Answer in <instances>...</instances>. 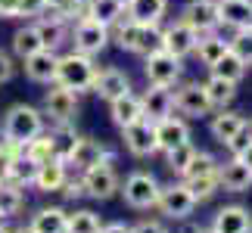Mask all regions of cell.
<instances>
[{"label":"cell","mask_w":252,"mask_h":233,"mask_svg":"<svg viewBox=\"0 0 252 233\" xmlns=\"http://www.w3.org/2000/svg\"><path fill=\"white\" fill-rule=\"evenodd\" d=\"M0 134H3V143H9V146H16V149H25L37 134H44V112L34 109V106H28V103L9 106L6 115H3Z\"/></svg>","instance_id":"1"},{"label":"cell","mask_w":252,"mask_h":233,"mask_svg":"<svg viewBox=\"0 0 252 233\" xmlns=\"http://www.w3.org/2000/svg\"><path fill=\"white\" fill-rule=\"evenodd\" d=\"M94 78H96L94 56H84L78 50L60 56V65H56V84L69 87V90H75V93H81V90H91V87H94Z\"/></svg>","instance_id":"2"},{"label":"cell","mask_w":252,"mask_h":233,"mask_svg":"<svg viewBox=\"0 0 252 233\" xmlns=\"http://www.w3.org/2000/svg\"><path fill=\"white\" fill-rule=\"evenodd\" d=\"M119 190H122L125 205H128V208L147 211V208H156L162 183L153 177L150 171H134V174H128V177H125V183H122Z\"/></svg>","instance_id":"3"},{"label":"cell","mask_w":252,"mask_h":233,"mask_svg":"<svg viewBox=\"0 0 252 233\" xmlns=\"http://www.w3.org/2000/svg\"><path fill=\"white\" fill-rule=\"evenodd\" d=\"M69 41H72V47H75L78 53H84V56H96V53H103L106 47H109L112 34H109V28L100 25L96 19L84 16V19H78V22H75Z\"/></svg>","instance_id":"4"},{"label":"cell","mask_w":252,"mask_h":233,"mask_svg":"<svg viewBox=\"0 0 252 233\" xmlns=\"http://www.w3.org/2000/svg\"><path fill=\"white\" fill-rule=\"evenodd\" d=\"M143 75H147V84L174 87L184 75V59L171 56L168 50H156V53L143 56Z\"/></svg>","instance_id":"5"},{"label":"cell","mask_w":252,"mask_h":233,"mask_svg":"<svg viewBox=\"0 0 252 233\" xmlns=\"http://www.w3.org/2000/svg\"><path fill=\"white\" fill-rule=\"evenodd\" d=\"M196 205H199V202L193 199V193L187 190V183H184V180L168 183V187L159 190L156 208H159L165 218H171V221H187L193 211H196Z\"/></svg>","instance_id":"6"},{"label":"cell","mask_w":252,"mask_h":233,"mask_svg":"<svg viewBox=\"0 0 252 233\" xmlns=\"http://www.w3.org/2000/svg\"><path fill=\"white\" fill-rule=\"evenodd\" d=\"M81 183H84V196L91 199H112L119 193V174L112 168V159H103L100 165L81 171Z\"/></svg>","instance_id":"7"},{"label":"cell","mask_w":252,"mask_h":233,"mask_svg":"<svg viewBox=\"0 0 252 233\" xmlns=\"http://www.w3.org/2000/svg\"><path fill=\"white\" fill-rule=\"evenodd\" d=\"M44 118H50L53 124H63V121H75L78 115V93L69 90L63 84H50V90L44 93Z\"/></svg>","instance_id":"8"},{"label":"cell","mask_w":252,"mask_h":233,"mask_svg":"<svg viewBox=\"0 0 252 233\" xmlns=\"http://www.w3.org/2000/svg\"><path fill=\"white\" fill-rule=\"evenodd\" d=\"M174 112H181L184 118H206L212 112V100L206 87L199 81H187L174 90Z\"/></svg>","instance_id":"9"},{"label":"cell","mask_w":252,"mask_h":233,"mask_svg":"<svg viewBox=\"0 0 252 233\" xmlns=\"http://www.w3.org/2000/svg\"><path fill=\"white\" fill-rule=\"evenodd\" d=\"M122 137H125V146H128L131 155H137V159H150V155L159 152V143H156V124L140 118L128 124V128H122Z\"/></svg>","instance_id":"10"},{"label":"cell","mask_w":252,"mask_h":233,"mask_svg":"<svg viewBox=\"0 0 252 233\" xmlns=\"http://www.w3.org/2000/svg\"><path fill=\"white\" fill-rule=\"evenodd\" d=\"M181 22H187L193 31L209 34L221 25L218 19V0H187L181 9Z\"/></svg>","instance_id":"11"},{"label":"cell","mask_w":252,"mask_h":233,"mask_svg":"<svg viewBox=\"0 0 252 233\" xmlns=\"http://www.w3.org/2000/svg\"><path fill=\"white\" fill-rule=\"evenodd\" d=\"M196 41H199V31H193L181 19L171 22L168 28H162V50H168L171 56H178V59H184V56H190L196 50Z\"/></svg>","instance_id":"12"},{"label":"cell","mask_w":252,"mask_h":233,"mask_svg":"<svg viewBox=\"0 0 252 233\" xmlns=\"http://www.w3.org/2000/svg\"><path fill=\"white\" fill-rule=\"evenodd\" d=\"M91 90L100 96V100L112 103V100H119V96L131 93V78L122 69H115V65H109V69H96V78H94Z\"/></svg>","instance_id":"13"},{"label":"cell","mask_w":252,"mask_h":233,"mask_svg":"<svg viewBox=\"0 0 252 233\" xmlns=\"http://www.w3.org/2000/svg\"><path fill=\"white\" fill-rule=\"evenodd\" d=\"M156 124V143H159V152H168L174 146H181V143H190V128L187 121L181 118V115H165V118L153 121Z\"/></svg>","instance_id":"14"},{"label":"cell","mask_w":252,"mask_h":233,"mask_svg":"<svg viewBox=\"0 0 252 233\" xmlns=\"http://www.w3.org/2000/svg\"><path fill=\"white\" fill-rule=\"evenodd\" d=\"M218 187L224 193H246L252 187V168L230 155L224 165H218Z\"/></svg>","instance_id":"15"},{"label":"cell","mask_w":252,"mask_h":233,"mask_svg":"<svg viewBox=\"0 0 252 233\" xmlns=\"http://www.w3.org/2000/svg\"><path fill=\"white\" fill-rule=\"evenodd\" d=\"M25 62V75H28V81H34V84H56V65H60V53H53V50H37L32 53Z\"/></svg>","instance_id":"16"},{"label":"cell","mask_w":252,"mask_h":233,"mask_svg":"<svg viewBox=\"0 0 252 233\" xmlns=\"http://www.w3.org/2000/svg\"><path fill=\"white\" fill-rule=\"evenodd\" d=\"M103 159H115V155L106 149L100 140L78 137V140H75V149H72V155H69V162H65V165H75L78 171H87V168H94V165H100Z\"/></svg>","instance_id":"17"},{"label":"cell","mask_w":252,"mask_h":233,"mask_svg":"<svg viewBox=\"0 0 252 233\" xmlns=\"http://www.w3.org/2000/svg\"><path fill=\"white\" fill-rule=\"evenodd\" d=\"M212 230L215 233H249L252 230V211L246 205H224L215 211V221H212Z\"/></svg>","instance_id":"18"},{"label":"cell","mask_w":252,"mask_h":233,"mask_svg":"<svg viewBox=\"0 0 252 233\" xmlns=\"http://www.w3.org/2000/svg\"><path fill=\"white\" fill-rule=\"evenodd\" d=\"M140 103H143V118H147V121H159V118H165V115L174 112V93H171V87L150 84L147 93L140 96Z\"/></svg>","instance_id":"19"},{"label":"cell","mask_w":252,"mask_h":233,"mask_svg":"<svg viewBox=\"0 0 252 233\" xmlns=\"http://www.w3.org/2000/svg\"><path fill=\"white\" fill-rule=\"evenodd\" d=\"M37 28V34H41V44H44V50H60L63 44H69V22H63L60 16H53V13H44L41 19L34 22Z\"/></svg>","instance_id":"20"},{"label":"cell","mask_w":252,"mask_h":233,"mask_svg":"<svg viewBox=\"0 0 252 233\" xmlns=\"http://www.w3.org/2000/svg\"><path fill=\"white\" fill-rule=\"evenodd\" d=\"M65 180H69V165L63 159H50L44 165H37V174H34V183L41 193H60L65 187Z\"/></svg>","instance_id":"21"},{"label":"cell","mask_w":252,"mask_h":233,"mask_svg":"<svg viewBox=\"0 0 252 233\" xmlns=\"http://www.w3.org/2000/svg\"><path fill=\"white\" fill-rule=\"evenodd\" d=\"M168 13V0H131L125 6V16L140 25H159Z\"/></svg>","instance_id":"22"},{"label":"cell","mask_w":252,"mask_h":233,"mask_svg":"<svg viewBox=\"0 0 252 233\" xmlns=\"http://www.w3.org/2000/svg\"><path fill=\"white\" fill-rule=\"evenodd\" d=\"M218 19L227 28H249L252 25V0H218Z\"/></svg>","instance_id":"23"},{"label":"cell","mask_w":252,"mask_h":233,"mask_svg":"<svg viewBox=\"0 0 252 233\" xmlns=\"http://www.w3.org/2000/svg\"><path fill=\"white\" fill-rule=\"evenodd\" d=\"M246 124V118L240 112L234 109H221L218 115H212V121H209V131H212V137H215L221 146H227L230 140H234V134L240 131Z\"/></svg>","instance_id":"24"},{"label":"cell","mask_w":252,"mask_h":233,"mask_svg":"<svg viewBox=\"0 0 252 233\" xmlns=\"http://www.w3.org/2000/svg\"><path fill=\"white\" fill-rule=\"evenodd\" d=\"M109 115H112V121L119 124V128H128V124L140 121V118H143V103H140V96H137V93H125V96H119V100H112V103H109Z\"/></svg>","instance_id":"25"},{"label":"cell","mask_w":252,"mask_h":233,"mask_svg":"<svg viewBox=\"0 0 252 233\" xmlns=\"http://www.w3.org/2000/svg\"><path fill=\"white\" fill-rule=\"evenodd\" d=\"M140 31H143V25H140V22H134V19H128V16H122L119 22L109 28V34H112L115 47H119V50H125V53H137Z\"/></svg>","instance_id":"26"},{"label":"cell","mask_w":252,"mask_h":233,"mask_svg":"<svg viewBox=\"0 0 252 233\" xmlns=\"http://www.w3.org/2000/svg\"><path fill=\"white\" fill-rule=\"evenodd\" d=\"M65 221H69V211L60 205H50V208H41L32 218L28 230L32 233H65Z\"/></svg>","instance_id":"27"},{"label":"cell","mask_w":252,"mask_h":233,"mask_svg":"<svg viewBox=\"0 0 252 233\" xmlns=\"http://www.w3.org/2000/svg\"><path fill=\"white\" fill-rule=\"evenodd\" d=\"M227 53V41L221 34H215V31H209V34H199V41H196V50H193V56H196V59L206 65H215L221 56Z\"/></svg>","instance_id":"28"},{"label":"cell","mask_w":252,"mask_h":233,"mask_svg":"<svg viewBox=\"0 0 252 233\" xmlns=\"http://www.w3.org/2000/svg\"><path fill=\"white\" fill-rule=\"evenodd\" d=\"M246 69L249 65L240 59V56L227 47V53L221 56V59L215 62V65H209V75H218V78H224V81H234V84H240L246 78Z\"/></svg>","instance_id":"29"},{"label":"cell","mask_w":252,"mask_h":233,"mask_svg":"<svg viewBox=\"0 0 252 233\" xmlns=\"http://www.w3.org/2000/svg\"><path fill=\"white\" fill-rule=\"evenodd\" d=\"M202 87H206V93L212 100V109H227V106L237 100V84L224 81V78H218V75H209V81Z\"/></svg>","instance_id":"30"},{"label":"cell","mask_w":252,"mask_h":233,"mask_svg":"<svg viewBox=\"0 0 252 233\" xmlns=\"http://www.w3.org/2000/svg\"><path fill=\"white\" fill-rule=\"evenodd\" d=\"M25 205V196H22V187L13 180H0V221L3 218H16Z\"/></svg>","instance_id":"31"},{"label":"cell","mask_w":252,"mask_h":233,"mask_svg":"<svg viewBox=\"0 0 252 233\" xmlns=\"http://www.w3.org/2000/svg\"><path fill=\"white\" fill-rule=\"evenodd\" d=\"M50 140H53V155H56V159L69 162V155H72V149H75V140H78V134H75V124H72V121L53 124Z\"/></svg>","instance_id":"32"},{"label":"cell","mask_w":252,"mask_h":233,"mask_svg":"<svg viewBox=\"0 0 252 233\" xmlns=\"http://www.w3.org/2000/svg\"><path fill=\"white\" fill-rule=\"evenodd\" d=\"M34 174H37V165L28 159L22 149L13 152V159H9V168H6V180L19 183V187H28V183H34Z\"/></svg>","instance_id":"33"},{"label":"cell","mask_w":252,"mask_h":233,"mask_svg":"<svg viewBox=\"0 0 252 233\" xmlns=\"http://www.w3.org/2000/svg\"><path fill=\"white\" fill-rule=\"evenodd\" d=\"M84 16H91V19H96L100 25L112 28V25L125 16V6L115 3V0H87V13H84Z\"/></svg>","instance_id":"34"},{"label":"cell","mask_w":252,"mask_h":233,"mask_svg":"<svg viewBox=\"0 0 252 233\" xmlns=\"http://www.w3.org/2000/svg\"><path fill=\"white\" fill-rule=\"evenodd\" d=\"M37 50H44V44H41V34H37L34 25H25L13 34V53L19 59H28V56L37 53Z\"/></svg>","instance_id":"35"},{"label":"cell","mask_w":252,"mask_h":233,"mask_svg":"<svg viewBox=\"0 0 252 233\" xmlns=\"http://www.w3.org/2000/svg\"><path fill=\"white\" fill-rule=\"evenodd\" d=\"M103 221L96 211L91 208H81V211H72L69 221H65V233H100Z\"/></svg>","instance_id":"36"},{"label":"cell","mask_w":252,"mask_h":233,"mask_svg":"<svg viewBox=\"0 0 252 233\" xmlns=\"http://www.w3.org/2000/svg\"><path fill=\"white\" fill-rule=\"evenodd\" d=\"M202 174H218V159L212 152H202L196 149V155L190 159V165L184 168L181 180H190V177H202Z\"/></svg>","instance_id":"37"},{"label":"cell","mask_w":252,"mask_h":233,"mask_svg":"<svg viewBox=\"0 0 252 233\" xmlns=\"http://www.w3.org/2000/svg\"><path fill=\"white\" fill-rule=\"evenodd\" d=\"M184 183H187V190L193 193V199H196V202H206V199H212L221 190L218 187V174H202V177H190V180H184Z\"/></svg>","instance_id":"38"},{"label":"cell","mask_w":252,"mask_h":233,"mask_svg":"<svg viewBox=\"0 0 252 233\" xmlns=\"http://www.w3.org/2000/svg\"><path fill=\"white\" fill-rule=\"evenodd\" d=\"M28 159H32L34 165H44V162H50V159H56L53 155V140H50V134H37V137L28 143V146L22 149Z\"/></svg>","instance_id":"39"},{"label":"cell","mask_w":252,"mask_h":233,"mask_svg":"<svg viewBox=\"0 0 252 233\" xmlns=\"http://www.w3.org/2000/svg\"><path fill=\"white\" fill-rule=\"evenodd\" d=\"M193 155H196V146H193V143H181V146L168 149V152H165V165H168V171H174V174L181 177L184 168L190 165Z\"/></svg>","instance_id":"40"},{"label":"cell","mask_w":252,"mask_h":233,"mask_svg":"<svg viewBox=\"0 0 252 233\" xmlns=\"http://www.w3.org/2000/svg\"><path fill=\"white\" fill-rule=\"evenodd\" d=\"M227 47H230V50H234L246 65H252V25H249V28H237L234 37L227 41Z\"/></svg>","instance_id":"41"},{"label":"cell","mask_w":252,"mask_h":233,"mask_svg":"<svg viewBox=\"0 0 252 233\" xmlns=\"http://www.w3.org/2000/svg\"><path fill=\"white\" fill-rule=\"evenodd\" d=\"M156 50H162V28L159 25H143L137 53L140 56H150V53H156Z\"/></svg>","instance_id":"42"},{"label":"cell","mask_w":252,"mask_h":233,"mask_svg":"<svg viewBox=\"0 0 252 233\" xmlns=\"http://www.w3.org/2000/svg\"><path fill=\"white\" fill-rule=\"evenodd\" d=\"M47 13V0H19V19H41Z\"/></svg>","instance_id":"43"},{"label":"cell","mask_w":252,"mask_h":233,"mask_svg":"<svg viewBox=\"0 0 252 233\" xmlns=\"http://www.w3.org/2000/svg\"><path fill=\"white\" fill-rule=\"evenodd\" d=\"M249 143H252V124L246 121V124H243V128H240V131L234 134V140H230V143H227V152H230V155H237L240 149H246V146H249Z\"/></svg>","instance_id":"44"},{"label":"cell","mask_w":252,"mask_h":233,"mask_svg":"<svg viewBox=\"0 0 252 233\" xmlns=\"http://www.w3.org/2000/svg\"><path fill=\"white\" fill-rule=\"evenodd\" d=\"M16 75V65H13V56L0 50V84H9Z\"/></svg>","instance_id":"45"},{"label":"cell","mask_w":252,"mask_h":233,"mask_svg":"<svg viewBox=\"0 0 252 233\" xmlns=\"http://www.w3.org/2000/svg\"><path fill=\"white\" fill-rule=\"evenodd\" d=\"M131 233H168L165 224H159V221H140V224H134Z\"/></svg>","instance_id":"46"},{"label":"cell","mask_w":252,"mask_h":233,"mask_svg":"<svg viewBox=\"0 0 252 233\" xmlns=\"http://www.w3.org/2000/svg\"><path fill=\"white\" fill-rule=\"evenodd\" d=\"M63 193H65V199H81L84 196V183L81 180H65Z\"/></svg>","instance_id":"47"},{"label":"cell","mask_w":252,"mask_h":233,"mask_svg":"<svg viewBox=\"0 0 252 233\" xmlns=\"http://www.w3.org/2000/svg\"><path fill=\"white\" fill-rule=\"evenodd\" d=\"M0 19H19V0H0Z\"/></svg>","instance_id":"48"},{"label":"cell","mask_w":252,"mask_h":233,"mask_svg":"<svg viewBox=\"0 0 252 233\" xmlns=\"http://www.w3.org/2000/svg\"><path fill=\"white\" fill-rule=\"evenodd\" d=\"M100 233H131V224H122V221H112V224H103Z\"/></svg>","instance_id":"49"},{"label":"cell","mask_w":252,"mask_h":233,"mask_svg":"<svg viewBox=\"0 0 252 233\" xmlns=\"http://www.w3.org/2000/svg\"><path fill=\"white\" fill-rule=\"evenodd\" d=\"M234 159H240V162H243V165H249V168H252V143H249L246 149H240V152L234 155Z\"/></svg>","instance_id":"50"},{"label":"cell","mask_w":252,"mask_h":233,"mask_svg":"<svg viewBox=\"0 0 252 233\" xmlns=\"http://www.w3.org/2000/svg\"><path fill=\"white\" fill-rule=\"evenodd\" d=\"M60 3H65V0H47V9H53V6H60Z\"/></svg>","instance_id":"51"},{"label":"cell","mask_w":252,"mask_h":233,"mask_svg":"<svg viewBox=\"0 0 252 233\" xmlns=\"http://www.w3.org/2000/svg\"><path fill=\"white\" fill-rule=\"evenodd\" d=\"M0 233H13V230H9V227H6V224H0Z\"/></svg>","instance_id":"52"},{"label":"cell","mask_w":252,"mask_h":233,"mask_svg":"<svg viewBox=\"0 0 252 233\" xmlns=\"http://www.w3.org/2000/svg\"><path fill=\"white\" fill-rule=\"evenodd\" d=\"M115 3H122V6H128V3H131V0H115Z\"/></svg>","instance_id":"53"},{"label":"cell","mask_w":252,"mask_h":233,"mask_svg":"<svg viewBox=\"0 0 252 233\" xmlns=\"http://www.w3.org/2000/svg\"><path fill=\"white\" fill-rule=\"evenodd\" d=\"M16 233H32V230H28V227H25V230H16Z\"/></svg>","instance_id":"54"},{"label":"cell","mask_w":252,"mask_h":233,"mask_svg":"<svg viewBox=\"0 0 252 233\" xmlns=\"http://www.w3.org/2000/svg\"><path fill=\"white\" fill-rule=\"evenodd\" d=\"M206 233H215V230H212V227H209V230H206Z\"/></svg>","instance_id":"55"},{"label":"cell","mask_w":252,"mask_h":233,"mask_svg":"<svg viewBox=\"0 0 252 233\" xmlns=\"http://www.w3.org/2000/svg\"><path fill=\"white\" fill-rule=\"evenodd\" d=\"M249 124H252V118H249Z\"/></svg>","instance_id":"56"},{"label":"cell","mask_w":252,"mask_h":233,"mask_svg":"<svg viewBox=\"0 0 252 233\" xmlns=\"http://www.w3.org/2000/svg\"><path fill=\"white\" fill-rule=\"evenodd\" d=\"M249 233H252V230H249Z\"/></svg>","instance_id":"57"}]
</instances>
